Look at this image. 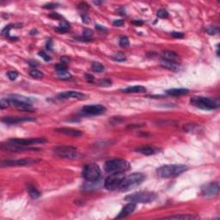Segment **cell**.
<instances>
[{"mask_svg": "<svg viewBox=\"0 0 220 220\" xmlns=\"http://www.w3.org/2000/svg\"><path fill=\"white\" fill-rule=\"evenodd\" d=\"M99 84H100L101 86L108 87L112 84V83H111V80L108 79V78H104V79H101V80L99 81Z\"/></svg>", "mask_w": 220, "mask_h": 220, "instance_id": "37", "label": "cell"}, {"mask_svg": "<svg viewBox=\"0 0 220 220\" xmlns=\"http://www.w3.org/2000/svg\"><path fill=\"white\" fill-rule=\"evenodd\" d=\"M166 218L169 219H196L199 218V217L193 215H176V216H171V217H168Z\"/></svg>", "mask_w": 220, "mask_h": 220, "instance_id": "26", "label": "cell"}, {"mask_svg": "<svg viewBox=\"0 0 220 220\" xmlns=\"http://www.w3.org/2000/svg\"><path fill=\"white\" fill-rule=\"evenodd\" d=\"M106 108L104 106L100 104H95V105H86L82 108V112L86 115H100L104 114L106 112Z\"/></svg>", "mask_w": 220, "mask_h": 220, "instance_id": "12", "label": "cell"}, {"mask_svg": "<svg viewBox=\"0 0 220 220\" xmlns=\"http://www.w3.org/2000/svg\"><path fill=\"white\" fill-rule=\"evenodd\" d=\"M219 193V184L218 182H211L201 187V193L205 197H214Z\"/></svg>", "mask_w": 220, "mask_h": 220, "instance_id": "10", "label": "cell"}, {"mask_svg": "<svg viewBox=\"0 0 220 220\" xmlns=\"http://www.w3.org/2000/svg\"><path fill=\"white\" fill-rule=\"evenodd\" d=\"M114 59L116 61H119V62H122L126 60V56L123 53H117L114 57Z\"/></svg>", "mask_w": 220, "mask_h": 220, "instance_id": "35", "label": "cell"}, {"mask_svg": "<svg viewBox=\"0 0 220 220\" xmlns=\"http://www.w3.org/2000/svg\"><path fill=\"white\" fill-rule=\"evenodd\" d=\"M29 75L31 77H34V78H41L43 77V73L37 69H35V68H33L29 71Z\"/></svg>", "mask_w": 220, "mask_h": 220, "instance_id": "29", "label": "cell"}, {"mask_svg": "<svg viewBox=\"0 0 220 220\" xmlns=\"http://www.w3.org/2000/svg\"><path fill=\"white\" fill-rule=\"evenodd\" d=\"M85 77H86V79L89 82H92L93 80H94V77H93V76H92V75H90V74H86Z\"/></svg>", "mask_w": 220, "mask_h": 220, "instance_id": "50", "label": "cell"}, {"mask_svg": "<svg viewBox=\"0 0 220 220\" xmlns=\"http://www.w3.org/2000/svg\"><path fill=\"white\" fill-rule=\"evenodd\" d=\"M50 17H52L53 19H62V16L58 13H52L50 15Z\"/></svg>", "mask_w": 220, "mask_h": 220, "instance_id": "46", "label": "cell"}, {"mask_svg": "<svg viewBox=\"0 0 220 220\" xmlns=\"http://www.w3.org/2000/svg\"><path fill=\"white\" fill-rule=\"evenodd\" d=\"M92 36H93V31L90 29H85L83 30L81 40L83 41H89L92 39Z\"/></svg>", "mask_w": 220, "mask_h": 220, "instance_id": "27", "label": "cell"}, {"mask_svg": "<svg viewBox=\"0 0 220 220\" xmlns=\"http://www.w3.org/2000/svg\"><path fill=\"white\" fill-rule=\"evenodd\" d=\"M58 4H54V3H49V4H47V5H44V8L45 9H49V10H51V9H54V8H56L58 6Z\"/></svg>", "mask_w": 220, "mask_h": 220, "instance_id": "42", "label": "cell"}, {"mask_svg": "<svg viewBox=\"0 0 220 220\" xmlns=\"http://www.w3.org/2000/svg\"><path fill=\"white\" fill-rule=\"evenodd\" d=\"M35 119L30 118V117H19V116H6L2 119V122L6 123V124H17L21 122H25V121H34Z\"/></svg>", "mask_w": 220, "mask_h": 220, "instance_id": "13", "label": "cell"}, {"mask_svg": "<svg viewBox=\"0 0 220 220\" xmlns=\"http://www.w3.org/2000/svg\"><path fill=\"white\" fill-rule=\"evenodd\" d=\"M29 66H31L34 67V68L35 66H39V63L37 62V61H35V60H29Z\"/></svg>", "mask_w": 220, "mask_h": 220, "instance_id": "48", "label": "cell"}, {"mask_svg": "<svg viewBox=\"0 0 220 220\" xmlns=\"http://www.w3.org/2000/svg\"><path fill=\"white\" fill-rule=\"evenodd\" d=\"M14 25H12V24H10V25H7L6 27H5V29H3V31H2V34L4 35V36H7V37H9L10 38V30L11 29V27H13Z\"/></svg>", "mask_w": 220, "mask_h": 220, "instance_id": "36", "label": "cell"}, {"mask_svg": "<svg viewBox=\"0 0 220 220\" xmlns=\"http://www.w3.org/2000/svg\"><path fill=\"white\" fill-rule=\"evenodd\" d=\"M157 199V194L152 192H139L125 197V200L133 203H149Z\"/></svg>", "mask_w": 220, "mask_h": 220, "instance_id": "4", "label": "cell"}, {"mask_svg": "<svg viewBox=\"0 0 220 220\" xmlns=\"http://www.w3.org/2000/svg\"><path fill=\"white\" fill-rule=\"evenodd\" d=\"M27 189H28V192H29V194L32 199H37L41 195V193L38 191V189L34 186H33V185H30V184L28 185Z\"/></svg>", "mask_w": 220, "mask_h": 220, "instance_id": "25", "label": "cell"}, {"mask_svg": "<svg viewBox=\"0 0 220 220\" xmlns=\"http://www.w3.org/2000/svg\"><path fill=\"white\" fill-rule=\"evenodd\" d=\"M124 173H112L109 176L107 177L104 182V187L109 191H114L119 188L122 181L124 180Z\"/></svg>", "mask_w": 220, "mask_h": 220, "instance_id": "7", "label": "cell"}, {"mask_svg": "<svg viewBox=\"0 0 220 220\" xmlns=\"http://www.w3.org/2000/svg\"><path fill=\"white\" fill-rule=\"evenodd\" d=\"M133 23L134 25H137V26H141L144 24V21H142V20H134V21H133Z\"/></svg>", "mask_w": 220, "mask_h": 220, "instance_id": "47", "label": "cell"}, {"mask_svg": "<svg viewBox=\"0 0 220 220\" xmlns=\"http://www.w3.org/2000/svg\"><path fill=\"white\" fill-rule=\"evenodd\" d=\"M189 93V90L185 88H174L166 90V94L172 96H181L187 95Z\"/></svg>", "mask_w": 220, "mask_h": 220, "instance_id": "19", "label": "cell"}, {"mask_svg": "<svg viewBox=\"0 0 220 220\" xmlns=\"http://www.w3.org/2000/svg\"><path fill=\"white\" fill-rule=\"evenodd\" d=\"M39 55L41 56V57L45 61H49V60H51V58L49 55H48L47 53H45L44 51H41V52H40L39 53Z\"/></svg>", "mask_w": 220, "mask_h": 220, "instance_id": "40", "label": "cell"}, {"mask_svg": "<svg viewBox=\"0 0 220 220\" xmlns=\"http://www.w3.org/2000/svg\"><path fill=\"white\" fill-rule=\"evenodd\" d=\"M161 66L166 69H169L170 71L174 72H178L180 70V65L176 61H171V60H166V59H162Z\"/></svg>", "mask_w": 220, "mask_h": 220, "instance_id": "18", "label": "cell"}, {"mask_svg": "<svg viewBox=\"0 0 220 220\" xmlns=\"http://www.w3.org/2000/svg\"><path fill=\"white\" fill-rule=\"evenodd\" d=\"M12 104L20 111H28V112H33L34 108L32 104L29 103H20V102H12Z\"/></svg>", "mask_w": 220, "mask_h": 220, "instance_id": "21", "label": "cell"}, {"mask_svg": "<svg viewBox=\"0 0 220 220\" xmlns=\"http://www.w3.org/2000/svg\"><path fill=\"white\" fill-rule=\"evenodd\" d=\"M131 165L124 159L116 158L107 161L105 163V170L109 173H124L129 170Z\"/></svg>", "mask_w": 220, "mask_h": 220, "instance_id": "2", "label": "cell"}, {"mask_svg": "<svg viewBox=\"0 0 220 220\" xmlns=\"http://www.w3.org/2000/svg\"><path fill=\"white\" fill-rule=\"evenodd\" d=\"M10 143L23 145V146H29L32 144H43L47 142V139L44 138H32V139H12L9 140Z\"/></svg>", "mask_w": 220, "mask_h": 220, "instance_id": "11", "label": "cell"}, {"mask_svg": "<svg viewBox=\"0 0 220 220\" xmlns=\"http://www.w3.org/2000/svg\"><path fill=\"white\" fill-rule=\"evenodd\" d=\"M55 69H56L57 72H64V71H67V66H66V65H65V64L60 63V64H58V65H56Z\"/></svg>", "mask_w": 220, "mask_h": 220, "instance_id": "39", "label": "cell"}, {"mask_svg": "<svg viewBox=\"0 0 220 220\" xmlns=\"http://www.w3.org/2000/svg\"><path fill=\"white\" fill-rule=\"evenodd\" d=\"M145 90H146V88L141 85H135V86L128 87L122 90V91L125 93H141V92H144Z\"/></svg>", "mask_w": 220, "mask_h": 220, "instance_id": "22", "label": "cell"}, {"mask_svg": "<svg viewBox=\"0 0 220 220\" xmlns=\"http://www.w3.org/2000/svg\"><path fill=\"white\" fill-rule=\"evenodd\" d=\"M191 103L199 108L205 110H213L218 108L219 107V103L216 101L212 100L208 97H203V96H193L192 97Z\"/></svg>", "mask_w": 220, "mask_h": 220, "instance_id": "5", "label": "cell"}, {"mask_svg": "<svg viewBox=\"0 0 220 220\" xmlns=\"http://www.w3.org/2000/svg\"><path fill=\"white\" fill-rule=\"evenodd\" d=\"M96 29H98V30H100V31H106V30H107L105 27H103V26H101V25H99V24H96Z\"/></svg>", "mask_w": 220, "mask_h": 220, "instance_id": "49", "label": "cell"}, {"mask_svg": "<svg viewBox=\"0 0 220 220\" xmlns=\"http://www.w3.org/2000/svg\"><path fill=\"white\" fill-rule=\"evenodd\" d=\"M41 160L37 158H23L17 160H5L2 161V167H10V166H27L34 163H39Z\"/></svg>", "mask_w": 220, "mask_h": 220, "instance_id": "9", "label": "cell"}, {"mask_svg": "<svg viewBox=\"0 0 220 220\" xmlns=\"http://www.w3.org/2000/svg\"><path fill=\"white\" fill-rule=\"evenodd\" d=\"M10 105V101L8 98H6V99L2 98L1 101H0V108H1V109H5L6 108H8Z\"/></svg>", "mask_w": 220, "mask_h": 220, "instance_id": "32", "label": "cell"}, {"mask_svg": "<svg viewBox=\"0 0 220 220\" xmlns=\"http://www.w3.org/2000/svg\"><path fill=\"white\" fill-rule=\"evenodd\" d=\"M163 59L166 60H171V61H176L177 59L179 58V55L175 52L172 51H165L163 53Z\"/></svg>", "mask_w": 220, "mask_h": 220, "instance_id": "24", "label": "cell"}, {"mask_svg": "<svg viewBox=\"0 0 220 220\" xmlns=\"http://www.w3.org/2000/svg\"><path fill=\"white\" fill-rule=\"evenodd\" d=\"M54 154L62 158L67 159H76L78 156L77 150L72 146H67V145H60L57 146L53 149Z\"/></svg>", "mask_w": 220, "mask_h": 220, "instance_id": "8", "label": "cell"}, {"mask_svg": "<svg viewBox=\"0 0 220 220\" xmlns=\"http://www.w3.org/2000/svg\"><path fill=\"white\" fill-rule=\"evenodd\" d=\"M123 24H124V21L123 20H115L113 23V25L115 26V27H120V26H122Z\"/></svg>", "mask_w": 220, "mask_h": 220, "instance_id": "45", "label": "cell"}, {"mask_svg": "<svg viewBox=\"0 0 220 220\" xmlns=\"http://www.w3.org/2000/svg\"><path fill=\"white\" fill-rule=\"evenodd\" d=\"M58 98L59 99H69V98H72V99H85L86 98V95L80 93V92H77V91H65L60 94L58 95Z\"/></svg>", "mask_w": 220, "mask_h": 220, "instance_id": "14", "label": "cell"}, {"mask_svg": "<svg viewBox=\"0 0 220 220\" xmlns=\"http://www.w3.org/2000/svg\"><path fill=\"white\" fill-rule=\"evenodd\" d=\"M145 180V176L142 173H133L131 174L128 176H125L124 180L122 181L120 186L121 190H129L133 187L139 186Z\"/></svg>", "mask_w": 220, "mask_h": 220, "instance_id": "3", "label": "cell"}, {"mask_svg": "<svg viewBox=\"0 0 220 220\" xmlns=\"http://www.w3.org/2000/svg\"><path fill=\"white\" fill-rule=\"evenodd\" d=\"M46 47H47V49L49 50V51H52L53 50V43L52 41V40H48L47 41V44H46Z\"/></svg>", "mask_w": 220, "mask_h": 220, "instance_id": "44", "label": "cell"}, {"mask_svg": "<svg viewBox=\"0 0 220 220\" xmlns=\"http://www.w3.org/2000/svg\"><path fill=\"white\" fill-rule=\"evenodd\" d=\"M135 209H136V204L133 202H129V204H127L126 206H125L122 208V210L120 211L118 216H116V218H122L130 215L131 213L133 212Z\"/></svg>", "mask_w": 220, "mask_h": 220, "instance_id": "15", "label": "cell"}, {"mask_svg": "<svg viewBox=\"0 0 220 220\" xmlns=\"http://www.w3.org/2000/svg\"><path fill=\"white\" fill-rule=\"evenodd\" d=\"M136 151L140 154L145 155V156H150V155L158 153V149L152 147V146H140L139 148L136 149Z\"/></svg>", "mask_w": 220, "mask_h": 220, "instance_id": "20", "label": "cell"}, {"mask_svg": "<svg viewBox=\"0 0 220 220\" xmlns=\"http://www.w3.org/2000/svg\"><path fill=\"white\" fill-rule=\"evenodd\" d=\"M129 40L127 37H126V36H123V37H121L120 39V47H122V48H126V47H128L129 46Z\"/></svg>", "mask_w": 220, "mask_h": 220, "instance_id": "34", "label": "cell"}, {"mask_svg": "<svg viewBox=\"0 0 220 220\" xmlns=\"http://www.w3.org/2000/svg\"><path fill=\"white\" fill-rule=\"evenodd\" d=\"M171 36L175 38H183L184 37V34L182 32H173L171 33Z\"/></svg>", "mask_w": 220, "mask_h": 220, "instance_id": "43", "label": "cell"}, {"mask_svg": "<svg viewBox=\"0 0 220 220\" xmlns=\"http://www.w3.org/2000/svg\"><path fill=\"white\" fill-rule=\"evenodd\" d=\"M55 30L57 32H59V33H66L70 30V24L67 23L66 20H62L60 22L59 25L55 28Z\"/></svg>", "mask_w": 220, "mask_h": 220, "instance_id": "23", "label": "cell"}, {"mask_svg": "<svg viewBox=\"0 0 220 220\" xmlns=\"http://www.w3.org/2000/svg\"><path fill=\"white\" fill-rule=\"evenodd\" d=\"M7 98L10 100V103H12V102H20V103H29V104H32L31 99L29 97L17 95V94L9 95V96H7Z\"/></svg>", "mask_w": 220, "mask_h": 220, "instance_id": "16", "label": "cell"}, {"mask_svg": "<svg viewBox=\"0 0 220 220\" xmlns=\"http://www.w3.org/2000/svg\"><path fill=\"white\" fill-rule=\"evenodd\" d=\"M187 169V167L184 164H168L158 169V175L161 178H170L181 175Z\"/></svg>", "mask_w": 220, "mask_h": 220, "instance_id": "1", "label": "cell"}, {"mask_svg": "<svg viewBox=\"0 0 220 220\" xmlns=\"http://www.w3.org/2000/svg\"><path fill=\"white\" fill-rule=\"evenodd\" d=\"M91 69H92L93 72H102L105 71L104 66L99 62H93L92 66H91Z\"/></svg>", "mask_w": 220, "mask_h": 220, "instance_id": "28", "label": "cell"}, {"mask_svg": "<svg viewBox=\"0 0 220 220\" xmlns=\"http://www.w3.org/2000/svg\"><path fill=\"white\" fill-rule=\"evenodd\" d=\"M94 3H95L96 5H101V4H102V2H97V1H96V2H94Z\"/></svg>", "mask_w": 220, "mask_h": 220, "instance_id": "53", "label": "cell"}, {"mask_svg": "<svg viewBox=\"0 0 220 220\" xmlns=\"http://www.w3.org/2000/svg\"><path fill=\"white\" fill-rule=\"evenodd\" d=\"M56 133H60L66 134L69 136H72V137H80L83 135V133L81 131L77 129H73V128H66V127H63V128H58V129L54 130Z\"/></svg>", "mask_w": 220, "mask_h": 220, "instance_id": "17", "label": "cell"}, {"mask_svg": "<svg viewBox=\"0 0 220 220\" xmlns=\"http://www.w3.org/2000/svg\"><path fill=\"white\" fill-rule=\"evenodd\" d=\"M69 58H66V57H63L60 59V61H61V63H63V64H65V63H67V62H69Z\"/></svg>", "mask_w": 220, "mask_h": 220, "instance_id": "51", "label": "cell"}, {"mask_svg": "<svg viewBox=\"0 0 220 220\" xmlns=\"http://www.w3.org/2000/svg\"><path fill=\"white\" fill-rule=\"evenodd\" d=\"M206 30L210 35H215V34L218 33V27H217V26H208V27H206Z\"/></svg>", "mask_w": 220, "mask_h": 220, "instance_id": "31", "label": "cell"}, {"mask_svg": "<svg viewBox=\"0 0 220 220\" xmlns=\"http://www.w3.org/2000/svg\"><path fill=\"white\" fill-rule=\"evenodd\" d=\"M7 76L10 78V80H16L18 77V73L16 71H10L7 73Z\"/></svg>", "mask_w": 220, "mask_h": 220, "instance_id": "38", "label": "cell"}, {"mask_svg": "<svg viewBox=\"0 0 220 220\" xmlns=\"http://www.w3.org/2000/svg\"><path fill=\"white\" fill-rule=\"evenodd\" d=\"M119 12H120V14L122 15V16L126 15V10H125L124 8H120V9H119Z\"/></svg>", "mask_w": 220, "mask_h": 220, "instance_id": "52", "label": "cell"}, {"mask_svg": "<svg viewBox=\"0 0 220 220\" xmlns=\"http://www.w3.org/2000/svg\"><path fill=\"white\" fill-rule=\"evenodd\" d=\"M58 77L59 79H62V80H66L72 77L71 73L67 72V71H64V72H58Z\"/></svg>", "mask_w": 220, "mask_h": 220, "instance_id": "30", "label": "cell"}, {"mask_svg": "<svg viewBox=\"0 0 220 220\" xmlns=\"http://www.w3.org/2000/svg\"><path fill=\"white\" fill-rule=\"evenodd\" d=\"M83 177L90 182H96L101 176V169L96 163H90L84 166L83 172Z\"/></svg>", "mask_w": 220, "mask_h": 220, "instance_id": "6", "label": "cell"}, {"mask_svg": "<svg viewBox=\"0 0 220 220\" xmlns=\"http://www.w3.org/2000/svg\"><path fill=\"white\" fill-rule=\"evenodd\" d=\"M157 16L159 18H168L169 17V12L164 9H161L157 12Z\"/></svg>", "mask_w": 220, "mask_h": 220, "instance_id": "33", "label": "cell"}, {"mask_svg": "<svg viewBox=\"0 0 220 220\" xmlns=\"http://www.w3.org/2000/svg\"><path fill=\"white\" fill-rule=\"evenodd\" d=\"M81 17H82V20H83V22L84 23L88 24L90 23V16H89L87 14H82Z\"/></svg>", "mask_w": 220, "mask_h": 220, "instance_id": "41", "label": "cell"}]
</instances>
